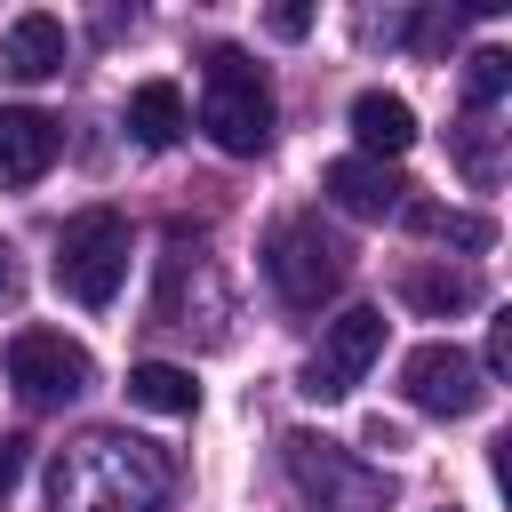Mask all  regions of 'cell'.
Wrapping results in <instances>:
<instances>
[{
	"label": "cell",
	"mask_w": 512,
	"mask_h": 512,
	"mask_svg": "<svg viewBox=\"0 0 512 512\" xmlns=\"http://www.w3.org/2000/svg\"><path fill=\"white\" fill-rule=\"evenodd\" d=\"M176 464L136 432H80L56 448L48 512H168Z\"/></svg>",
	"instance_id": "1"
},
{
	"label": "cell",
	"mask_w": 512,
	"mask_h": 512,
	"mask_svg": "<svg viewBox=\"0 0 512 512\" xmlns=\"http://www.w3.org/2000/svg\"><path fill=\"white\" fill-rule=\"evenodd\" d=\"M200 128H208V144L232 152V160H256V152L272 144V88H264V72H256L240 48H208Z\"/></svg>",
	"instance_id": "2"
},
{
	"label": "cell",
	"mask_w": 512,
	"mask_h": 512,
	"mask_svg": "<svg viewBox=\"0 0 512 512\" xmlns=\"http://www.w3.org/2000/svg\"><path fill=\"white\" fill-rule=\"evenodd\" d=\"M280 464H288L304 512H392V480L376 464H360L352 448L320 440V432H288L280 440Z\"/></svg>",
	"instance_id": "3"
},
{
	"label": "cell",
	"mask_w": 512,
	"mask_h": 512,
	"mask_svg": "<svg viewBox=\"0 0 512 512\" xmlns=\"http://www.w3.org/2000/svg\"><path fill=\"white\" fill-rule=\"evenodd\" d=\"M120 280H128V216H120V208H80V216H64V232H56V288H64L72 304L104 312V304L120 296Z\"/></svg>",
	"instance_id": "4"
},
{
	"label": "cell",
	"mask_w": 512,
	"mask_h": 512,
	"mask_svg": "<svg viewBox=\"0 0 512 512\" xmlns=\"http://www.w3.org/2000/svg\"><path fill=\"white\" fill-rule=\"evenodd\" d=\"M344 272H352V256H344L336 232H320V216H280L264 232V280L280 288V304L312 312L344 288Z\"/></svg>",
	"instance_id": "5"
},
{
	"label": "cell",
	"mask_w": 512,
	"mask_h": 512,
	"mask_svg": "<svg viewBox=\"0 0 512 512\" xmlns=\"http://www.w3.org/2000/svg\"><path fill=\"white\" fill-rule=\"evenodd\" d=\"M8 384H16L24 408H64L96 384V360L64 328H16L8 336Z\"/></svg>",
	"instance_id": "6"
},
{
	"label": "cell",
	"mask_w": 512,
	"mask_h": 512,
	"mask_svg": "<svg viewBox=\"0 0 512 512\" xmlns=\"http://www.w3.org/2000/svg\"><path fill=\"white\" fill-rule=\"evenodd\" d=\"M376 352H384V312H376V304L336 312V320L320 328L312 360H304V400H344V392L368 376V360H376Z\"/></svg>",
	"instance_id": "7"
},
{
	"label": "cell",
	"mask_w": 512,
	"mask_h": 512,
	"mask_svg": "<svg viewBox=\"0 0 512 512\" xmlns=\"http://www.w3.org/2000/svg\"><path fill=\"white\" fill-rule=\"evenodd\" d=\"M400 392H408V408H424V416H472V408L488 400V376H480V360H472L464 344H416V352L400 360Z\"/></svg>",
	"instance_id": "8"
},
{
	"label": "cell",
	"mask_w": 512,
	"mask_h": 512,
	"mask_svg": "<svg viewBox=\"0 0 512 512\" xmlns=\"http://www.w3.org/2000/svg\"><path fill=\"white\" fill-rule=\"evenodd\" d=\"M56 152H64V120H56V112H40V104H0V184H8V192L40 184V176L56 168Z\"/></svg>",
	"instance_id": "9"
},
{
	"label": "cell",
	"mask_w": 512,
	"mask_h": 512,
	"mask_svg": "<svg viewBox=\"0 0 512 512\" xmlns=\"http://www.w3.org/2000/svg\"><path fill=\"white\" fill-rule=\"evenodd\" d=\"M320 192L344 208V216H360V224H384V216H400L408 208V176H392L384 160H360V152H344V160H328L320 168Z\"/></svg>",
	"instance_id": "10"
},
{
	"label": "cell",
	"mask_w": 512,
	"mask_h": 512,
	"mask_svg": "<svg viewBox=\"0 0 512 512\" xmlns=\"http://www.w3.org/2000/svg\"><path fill=\"white\" fill-rule=\"evenodd\" d=\"M0 72L24 80V88H32V80H56V72H64V24H56L48 8H24V16L0 32Z\"/></svg>",
	"instance_id": "11"
},
{
	"label": "cell",
	"mask_w": 512,
	"mask_h": 512,
	"mask_svg": "<svg viewBox=\"0 0 512 512\" xmlns=\"http://www.w3.org/2000/svg\"><path fill=\"white\" fill-rule=\"evenodd\" d=\"M352 136H360V160H400V152L416 144V112H408V96H392V88L352 96Z\"/></svg>",
	"instance_id": "12"
},
{
	"label": "cell",
	"mask_w": 512,
	"mask_h": 512,
	"mask_svg": "<svg viewBox=\"0 0 512 512\" xmlns=\"http://www.w3.org/2000/svg\"><path fill=\"white\" fill-rule=\"evenodd\" d=\"M184 128H192V112H184V88L176 80H136L128 88V136L144 152H168Z\"/></svg>",
	"instance_id": "13"
},
{
	"label": "cell",
	"mask_w": 512,
	"mask_h": 512,
	"mask_svg": "<svg viewBox=\"0 0 512 512\" xmlns=\"http://www.w3.org/2000/svg\"><path fill=\"white\" fill-rule=\"evenodd\" d=\"M128 400L152 408V416H192V408H200V384H192V368H176V360H136V368H128Z\"/></svg>",
	"instance_id": "14"
},
{
	"label": "cell",
	"mask_w": 512,
	"mask_h": 512,
	"mask_svg": "<svg viewBox=\"0 0 512 512\" xmlns=\"http://www.w3.org/2000/svg\"><path fill=\"white\" fill-rule=\"evenodd\" d=\"M400 216H408L424 240H448V248H488V240H496V224H488V216H464V208H432V200H408Z\"/></svg>",
	"instance_id": "15"
},
{
	"label": "cell",
	"mask_w": 512,
	"mask_h": 512,
	"mask_svg": "<svg viewBox=\"0 0 512 512\" xmlns=\"http://www.w3.org/2000/svg\"><path fill=\"white\" fill-rule=\"evenodd\" d=\"M400 296H408L416 312H440V320H448V312L480 304V280H472V272H424V264H416V272L400 280Z\"/></svg>",
	"instance_id": "16"
},
{
	"label": "cell",
	"mask_w": 512,
	"mask_h": 512,
	"mask_svg": "<svg viewBox=\"0 0 512 512\" xmlns=\"http://www.w3.org/2000/svg\"><path fill=\"white\" fill-rule=\"evenodd\" d=\"M456 168L488 192L496 176H504V160H496V128H488V112H464V128H456Z\"/></svg>",
	"instance_id": "17"
},
{
	"label": "cell",
	"mask_w": 512,
	"mask_h": 512,
	"mask_svg": "<svg viewBox=\"0 0 512 512\" xmlns=\"http://www.w3.org/2000/svg\"><path fill=\"white\" fill-rule=\"evenodd\" d=\"M504 88H512V56H504V48H480V56L464 64V104H472V112H488Z\"/></svg>",
	"instance_id": "18"
},
{
	"label": "cell",
	"mask_w": 512,
	"mask_h": 512,
	"mask_svg": "<svg viewBox=\"0 0 512 512\" xmlns=\"http://www.w3.org/2000/svg\"><path fill=\"white\" fill-rule=\"evenodd\" d=\"M24 456H32V440H24V432H0V496L24 480Z\"/></svg>",
	"instance_id": "19"
},
{
	"label": "cell",
	"mask_w": 512,
	"mask_h": 512,
	"mask_svg": "<svg viewBox=\"0 0 512 512\" xmlns=\"http://www.w3.org/2000/svg\"><path fill=\"white\" fill-rule=\"evenodd\" d=\"M264 24H272V40H304L312 32V8H272Z\"/></svg>",
	"instance_id": "20"
},
{
	"label": "cell",
	"mask_w": 512,
	"mask_h": 512,
	"mask_svg": "<svg viewBox=\"0 0 512 512\" xmlns=\"http://www.w3.org/2000/svg\"><path fill=\"white\" fill-rule=\"evenodd\" d=\"M504 368H512V320L488 328V368H480V376H504Z\"/></svg>",
	"instance_id": "21"
},
{
	"label": "cell",
	"mask_w": 512,
	"mask_h": 512,
	"mask_svg": "<svg viewBox=\"0 0 512 512\" xmlns=\"http://www.w3.org/2000/svg\"><path fill=\"white\" fill-rule=\"evenodd\" d=\"M0 304H16V248L0 240Z\"/></svg>",
	"instance_id": "22"
},
{
	"label": "cell",
	"mask_w": 512,
	"mask_h": 512,
	"mask_svg": "<svg viewBox=\"0 0 512 512\" xmlns=\"http://www.w3.org/2000/svg\"><path fill=\"white\" fill-rule=\"evenodd\" d=\"M448 512H456V504H448Z\"/></svg>",
	"instance_id": "23"
}]
</instances>
